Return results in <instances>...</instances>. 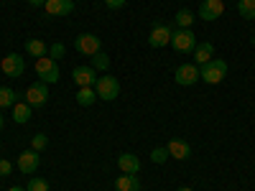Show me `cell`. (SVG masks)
Returning <instances> with one entry per match:
<instances>
[{"instance_id":"1","label":"cell","mask_w":255,"mask_h":191,"mask_svg":"<svg viewBox=\"0 0 255 191\" xmlns=\"http://www.w3.org/2000/svg\"><path fill=\"white\" fill-rule=\"evenodd\" d=\"M95 92H97V99H105V102H113L118 99L120 95V82L110 74H105V77H97L95 82Z\"/></svg>"},{"instance_id":"2","label":"cell","mask_w":255,"mask_h":191,"mask_svg":"<svg viewBox=\"0 0 255 191\" xmlns=\"http://www.w3.org/2000/svg\"><path fill=\"white\" fill-rule=\"evenodd\" d=\"M199 72H202V82H207V84H220V82L227 77V61H225V59H212V61L204 64Z\"/></svg>"},{"instance_id":"3","label":"cell","mask_w":255,"mask_h":191,"mask_svg":"<svg viewBox=\"0 0 255 191\" xmlns=\"http://www.w3.org/2000/svg\"><path fill=\"white\" fill-rule=\"evenodd\" d=\"M171 46L181 54H194L197 49V36L191 28H174V36H171Z\"/></svg>"},{"instance_id":"4","label":"cell","mask_w":255,"mask_h":191,"mask_svg":"<svg viewBox=\"0 0 255 191\" xmlns=\"http://www.w3.org/2000/svg\"><path fill=\"white\" fill-rule=\"evenodd\" d=\"M36 74L38 79L44 82V84H54L59 82V67H56V61L51 56H41L36 59Z\"/></svg>"},{"instance_id":"5","label":"cell","mask_w":255,"mask_h":191,"mask_svg":"<svg viewBox=\"0 0 255 191\" xmlns=\"http://www.w3.org/2000/svg\"><path fill=\"white\" fill-rule=\"evenodd\" d=\"M171 36H174V26H168V23H156L151 28V33H148V46H153V49H163L171 44Z\"/></svg>"},{"instance_id":"6","label":"cell","mask_w":255,"mask_h":191,"mask_svg":"<svg viewBox=\"0 0 255 191\" xmlns=\"http://www.w3.org/2000/svg\"><path fill=\"white\" fill-rule=\"evenodd\" d=\"M174 79L181 87H191L202 79V72H199V64H181V67L174 72Z\"/></svg>"},{"instance_id":"7","label":"cell","mask_w":255,"mask_h":191,"mask_svg":"<svg viewBox=\"0 0 255 191\" xmlns=\"http://www.w3.org/2000/svg\"><path fill=\"white\" fill-rule=\"evenodd\" d=\"M74 49H77L79 54H84V56H95V54L102 49V41H100V36H95V33H82V36L74 38Z\"/></svg>"},{"instance_id":"8","label":"cell","mask_w":255,"mask_h":191,"mask_svg":"<svg viewBox=\"0 0 255 191\" xmlns=\"http://www.w3.org/2000/svg\"><path fill=\"white\" fill-rule=\"evenodd\" d=\"M0 69H3V74L5 77H20L26 72V61H23V56L20 54H8L3 61H0Z\"/></svg>"},{"instance_id":"9","label":"cell","mask_w":255,"mask_h":191,"mask_svg":"<svg viewBox=\"0 0 255 191\" xmlns=\"http://www.w3.org/2000/svg\"><path fill=\"white\" fill-rule=\"evenodd\" d=\"M49 84H44V82H36V84H31V87L26 90V102L31 104V107H44L46 104V99H49Z\"/></svg>"},{"instance_id":"10","label":"cell","mask_w":255,"mask_h":191,"mask_svg":"<svg viewBox=\"0 0 255 191\" xmlns=\"http://www.w3.org/2000/svg\"><path fill=\"white\" fill-rule=\"evenodd\" d=\"M222 13H225V3H222V0H204L202 8H199V18L207 20V23H209V20H217Z\"/></svg>"},{"instance_id":"11","label":"cell","mask_w":255,"mask_h":191,"mask_svg":"<svg viewBox=\"0 0 255 191\" xmlns=\"http://www.w3.org/2000/svg\"><path fill=\"white\" fill-rule=\"evenodd\" d=\"M72 79L77 82V87H92L97 82V69L95 67H77L72 72Z\"/></svg>"},{"instance_id":"12","label":"cell","mask_w":255,"mask_h":191,"mask_svg":"<svg viewBox=\"0 0 255 191\" xmlns=\"http://www.w3.org/2000/svg\"><path fill=\"white\" fill-rule=\"evenodd\" d=\"M166 151H168V156H171V158H176V161H186V158L191 156V145H189L186 140H179V138H174V140H168Z\"/></svg>"},{"instance_id":"13","label":"cell","mask_w":255,"mask_h":191,"mask_svg":"<svg viewBox=\"0 0 255 191\" xmlns=\"http://www.w3.org/2000/svg\"><path fill=\"white\" fill-rule=\"evenodd\" d=\"M38 168V153L36 151H23L18 156V171H23V174H33Z\"/></svg>"},{"instance_id":"14","label":"cell","mask_w":255,"mask_h":191,"mask_svg":"<svg viewBox=\"0 0 255 191\" xmlns=\"http://www.w3.org/2000/svg\"><path fill=\"white\" fill-rule=\"evenodd\" d=\"M74 10V0H46L49 15H69Z\"/></svg>"},{"instance_id":"15","label":"cell","mask_w":255,"mask_h":191,"mask_svg":"<svg viewBox=\"0 0 255 191\" xmlns=\"http://www.w3.org/2000/svg\"><path fill=\"white\" fill-rule=\"evenodd\" d=\"M118 166H120L123 174H138V171H140V161H138V156H133V153L118 156Z\"/></svg>"},{"instance_id":"16","label":"cell","mask_w":255,"mask_h":191,"mask_svg":"<svg viewBox=\"0 0 255 191\" xmlns=\"http://www.w3.org/2000/svg\"><path fill=\"white\" fill-rule=\"evenodd\" d=\"M215 59V46L209 44V41H204V44H197L194 49V64H199V67H204L207 61Z\"/></svg>"},{"instance_id":"17","label":"cell","mask_w":255,"mask_h":191,"mask_svg":"<svg viewBox=\"0 0 255 191\" xmlns=\"http://www.w3.org/2000/svg\"><path fill=\"white\" fill-rule=\"evenodd\" d=\"M115 191H140V181L135 179V174H123L120 179H115Z\"/></svg>"},{"instance_id":"18","label":"cell","mask_w":255,"mask_h":191,"mask_svg":"<svg viewBox=\"0 0 255 191\" xmlns=\"http://www.w3.org/2000/svg\"><path fill=\"white\" fill-rule=\"evenodd\" d=\"M13 120H15L18 125L28 122V120H31V104H28V102H15V104H13Z\"/></svg>"},{"instance_id":"19","label":"cell","mask_w":255,"mask_h":191,"mask_svg":"<svg viewBox=\"0 0 255 191\" xmlns=\"http://www.w3.org/2000/svg\"><path fill=\"white\" fill-rule=\"evenodd\" d=\"M26 51H28L31 56H36V59H41V56H49L46 44H44V41H38V38H28V41H26Z\"/></svg>"},{"instance_id":"20","label":"cell","mask_w":255,"mask_h":191,"mask_svg":"<svg viewBox=\"0 0 255 191\" xmlns=\"http://www.w3.org/2000/svg\"><path fill=\"white\" fill-rule=\"evenodd\" d=\"M95 99H97V92H95L92 87H79L77 102L82 104V107H90V104H95Z\"/></svg>"},{"instance_id":"21","label":"cell","mask_w":255,"mask_h":191,"mask_svg":"<svg viewBox=\"0 0 255 191\" xmlns=\"http://www.w3.org/2000/svg\"><path fill=\"white\" fill-rule=\"evenodd\" d=\"M194 18H197V15L191 13L189 8H181V10L176 13V18H174V20H176V26H179V28H191V23H194Z\"/></svg>"},{"instance_id":"22","label":"cell","mask_w":255,"mask_h":191,"mask_svg":"<svg viewBox=\"0 0 255 191\" xmlns=\"http://www.w3.org/2000/svg\"><path fill=\"white\" fill-rule=\"evenodd\" d=\"M238 10L245 20H255V0H238Z\"/></svg>"},{"instance_id":"23","label":"cell","mask_w":255,"mask_h":191,"mask_svg":"<svg viewBox=\"0 0 255 191\" xmlns=\"http://www.w3.org/2000/svg\"><path fill=\"white\" fill-rule=\"evenodd\" d=\"M92 67H95L97 72H108V69H110V56L105 54V51H97V54L92 56Z\"/></svg>"},{"instance_id":"24","label":"cell","mask_w":255,"mask_h":191,"mask_svg":"<svg viewBox=\"0 0 255 191\" xmlns=\"http://www.w3.org/2000/svg\"><path fill=\"white\" fill-rule=\"evenodd\" d=\"M15 97H18V95H15L10 87H0V107H13V104L18 102Z\"/></svg>"},{"instance_id":"25","label":"cell","mask_w":255,"mask_h":191,"mask_svg":"<svg viewBox=\"0 0 255 191\" xmlns=\"http://www.w3.org/2000/svg\"><path fill=\"white\" fill-rule=\"evenodd\" d=\"M26 191H49V181L46 179H31Z\"/></svg>"},{"instance_id":"26","label":"cell","mask_w":255,"mask_h":191,"mask_svg":"<svg viewBox=\"0 0 255 191\" xmlns=\"http://www.w3.org/2000/svg\"><path fill=\"white\" fill-rule=\"evenodd\" d=\"M31 145H33V151L38 153V151H44V148L49 145V138H46L44 133H38V135H33V138H31Z\"/></svg>"},{"instance_id":"27","label":"cell","mask_w":255,"mask_h":191,"mask_svg":"<svg viewBox=\"0 0 255 191\" xmlns=\"http://www.w3.org/2000/svg\"><path fill=\"white\" fill-rule=\"evenodd\" d=\"M166 158H168L166 148H153V151H151V161H153V163H163Z\"/></svg>"},{"instance_id":"28","label":"cell","mask_w":255,"mask_h":191,"mask_svg":"<svg viewBox=\"0 0 255 191\" xmlns=\"http://www.w3.org/2000/svg\"><path fill=\"white\" fill-rule=\"evenodd\" d=\"M10 171H13V163L8 161V158H0V176H10Z\"/></svg>"},{"instance_id":"29","label":"cell","mask_w":255,"mask_h":191,"mask_svg":"<svg viewBox=\"0 0 255 191\" xmlns=\"http://www.w3.org/2000/svg\"><path fill=\"white\" fill-rule=\"evenodd\" d=\"M49 56H51L54 61H56V59H61V56H64V46H61V44H54V46L49 49Z\"/></svg>"},{"instance_id":"30","label":"cell","mask_w":255,"mask_h":191,"mask_svg":"<svg viewBox=\"0 0 255 191\" xmlns=\"http://www.w3.org/2000/svg\"><path fill=\"white\" fill-rule=\"evenodd\" d=\"M105 5L113 8V10H118V8H123V5H125V0H105Z\"/></svg>"},{"instance_id":"31","label":"cell","mask_w":255,"mask_h":191,"mask_svg":"<svg viewBox=\"0 0 255 191\" xmlns=\"http://www.w3.org/2000/svg\"><path fill=\"white\" fill-rule=\"evenodd\" d=\"M28 3H31V5H36V8H38V5H46V0H28Z\"/></svg>"},{"instance_id":"32","label":"cell","mask_w":255,"mask_h":191,"mask_svg":"<svg viewBox=\"0 0 255 191\" xmlns=\"http://www.w3.org/2000/svg\"><path fill=\"white\" fill-rule=\"evenodd\" d=\"M8 191H26V189H20V186H13V189H8Z\"/></svg>"},{"instance_id":"33","label":"cell","mask_w":255,"mask_h":191,"mask_svg":"<svg viewBox=\"0 0 255 191\" xmlns=\"http://www.w3.org/2000/svg\"><path fill=\"white\" fill-rule=\"evenodd\" d=\"M179 191H194V189H189V186H184V189H179Z\"/></svg>"},{"instance_id":"34","label":"cell","mask_w":255,"mask_h":191,"mask_svg":"<svg viewBox=\"0 0 255 191\" xmlns=\"http://www.w3.org/2000/svg\"><path fill=\"white\" fill-rule=\"evenodd\" d=\"M0 130H3V115H0Z\"/></svg>"}]
</instances>
